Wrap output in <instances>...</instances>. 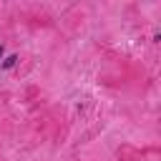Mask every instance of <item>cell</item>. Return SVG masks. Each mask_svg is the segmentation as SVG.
Masks as SVG:
<instances>
[{
	"mask_svg": "<svg viewBox=\"0 0 161 161\" xmlns=\"http://www.w3.org/2000/svg\"><path fill=\"white\" fill-rule=\"evenodd\" d=\"M15 63H18V55H8V58L3 60V68H13Z\"/></svg>",
	"mask_w": 161,
	"mask_h": 161,
	"instance_id": "1",
	"label": "cell"
},
{
	"mask_svg": "<svg viewBox=\"0 0 161 161\" xmlns=\"http://www.w3.org/2000/svg\"><path fill=\"white\" fill-rule=\"evenodd\" d=\"M3 53H5V48H3V45H0V58H3Z\"/></svg>",
	"mask_w": 161,
	"mask_h": 161,
	"instance_id": "2",
	"label": "cell"
}]
</instances>
